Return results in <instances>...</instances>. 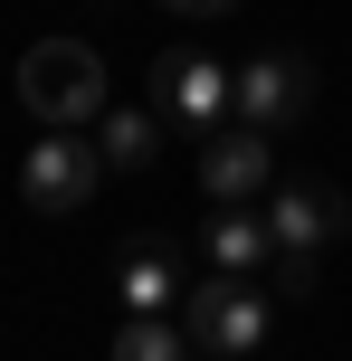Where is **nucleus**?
<instances>
[{"label": "nucleus", "instance_id": "f257e3e1", "mask_svg": "<svg viewBox=\"0 0 352 361\" xmlns=\"http://www.w3.org/2000/svg\"><path fill=\"white\" fill-rule=\"evenodd\" d=\"M105 180H114V162H105V143H95V124H38V143L19 152V200H29L38 219L86 209Z\"/></svg>", "mask_w": 352, "mask_h": 361}, {"label": "nucleus", "instance_id": "f03ea898", "mask_svg": "<svg viewBox=\"0 0 352 361\" xmlns=\"http://www.w3.org/2000/svg\"><path fill=\"white\" fill-rule=\"evenodd\" d=\"M143 105H162V124H181V133H219L229 114H238V76L210 48H152Z\"/></svg>", "mask_w": 352, "mask_h": 361}, {"label": "nucleus", "instance_id": "7ed1b4c3", "mask_svg": "<svg viewBox=\"0 0 352 361\" xmlns=\"http://www.w3.org/2000/svg\"><path fill=\"white\" fill-rule=\"evenodd\" d=\"M19 105H29L38 124H95V114H105V57H95L86 38H38V48L19 57Z\"/></svg>", "mask_w": 352, "mask_h": 361}, {"label": "nucleus", "instance_id": "20e7f679", "mask_svg": "<svg viewBox=\"0 0 352 361\" xmlns=\"http://www.w3.org/2000/svg\"><path fill=\"white\" fill-rule=\"evenodd\" d=\"M267 324H277V295H257L248 276H200L181 295V333L200 352H219V361H248L267 343Z\"/></svg>", "mask_w": 352, "mask_h": 361}, {"label": "nucleus", "instance_id": "39448f33", "mask_svg": "<svg viewBox=\"0 0 352 361\" xmlns=\"http://www.w3.org/2000/svg\"><path fill=\"white\" fill-rule=\"evenodd\" d=\"M315 57H296V48H257L238 67V124H257V133H277V124H305L315 114Z\"/></svg>", "mask_w": 352, "mask_h": 361}, {"label": "nucleus", "instance_id": "423d86ee", "mask_svg": "<svg viewBox=\"0 0 352 361\" xmlns=\"http://www.w3.org/2000/svg\"><path fill=\"white\" fill-rule=\"evenodd\" d=\"M267 228H277V247L324 257V247H334V238L352 228V200H343V180H324V171L277 180V190H267Z\"/></svg>", "mask_w": 352, "mask_h": 361}, {"label": "nucleus", "instance_id": "0eeeda50", "mask_svg": "<svg viewBox=\"0 0 352 361\" xmlns=\"http://www.w3.org/2000/svg\"><path fill=\"white\" fill-rule=\"evenodd\" d=\"M267 171H277V152H267V133H257V124H219V133H200V190H210V209H229V200H257V190H267Z\"/></svg>", "mask_w": 352, "mask_h": 361}, {"label": "nucleus", "instance_id": "6e6552de", "mask_svg": "<svg viewBox=\"0 0 352 361\" xmlns=\"http://www.w3.org/2000/svg\"><path fill=\"white\" fill-rule=\"evenodd\" d=\"M114 295H124V314H181V247L171 238H124L114 247Z\"/></svg>", "mask_w": 352, "mask_h": 361}, {"label": "nucleus", "instance_id": "1a4fd4ad", "mask_svg": "<svg viewBox=\"0 0 352 361\" xmlns=\"http://www.w3.org/2000/svg\"><path fill=\"white\" fill-rule=\"evenodd\" d=\"M200 257H210L219 276H257L267 257H277V228H267V209H248V200H229V209H219V219L200 228Z\"/></svg>", "mask_w": 352, "mask_h": 361}, {"label": "nucleus", "instance_id": "9d476101", "mask_svg": "<svg viewBox=\"0 0 352 361\" xmlns=\"http://www.w3.org/2000/svg\"><path fill=\"white\" fill-rule=\"evenodd\" d=\"M162 105H105L95 114V143H105V162L114 171H152V152H162Z\"/></svg>", "mask_w": 352, "mask_h": 361}, {"label": "nucleus", "instance_id": "9b49d317", "mask_svg": "<svg viewBox=\"0 0 352 361\" xmlns=\"http://www.w3.org/2000/svg\"><path fill=\"white\" fill-rule=\"evenodd\" d=\"M200 343L181 333V314H124V333H114L105 361H190Z\"/></svg>", "mask_w": 352, "mask_h": 361}, {"label": "nucleus", "instance_id": "f8f14e48", "mask_svg": "<svg viewBox=\"0 0 352 361\" xmlns=\"http://www.w3.org/2000/svg\"><path fill=\"white\" fill-rule=\"evenodd\" d=\"M267 295H277V305H305V295H315V257L277 247V257H267Z\"/></svg>", "mask_w": 352, "mask_h": 361}, {"label": "nucleus", "instance_id": "ddd939ff", "mask_svg": "<svg viewBox=\"0 0 352 361\" xmlns=\"http://www.w3.org/2000/svg\"><path fill=\"white\" fill-rule=\"evenodd\" d=\"M152 10H162V19H181V29H210V19H229L238 0H152Z\"/></svg>", "mask_w": 352, "mask_h": 361}]
</instances>
